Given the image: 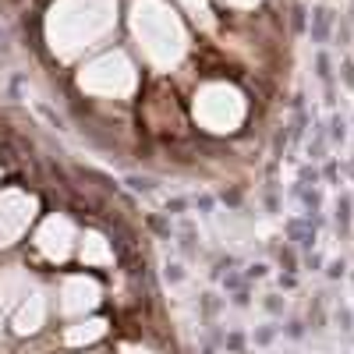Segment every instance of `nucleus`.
<instances>
[{
	"label": "nucleus",
	"instance_id": "obj_9",
	"mask_svg": "<svg viewBox=\"0 0 354 354\" xmlns=\"http://www.w3.org/2000/svg\"><path fill=\"white\" fill-rule=\"evenodd\" d=\"M294 28H305V8L294 11Z\"/></svg>",
	"mask_w": 354,
	"mask_h": 354
},
{
	"label": "nucleus",
	"instance_id": "obj_13",
	"mask_svg": "<svg viewBox=\"0 0 354 354\" xmlns=\"http://www.w3.org/2000/svg\"><path fill=\"white\" fill-rule=\"evenodd\" d=\"M330 277H344V262H333L330 266Z\"/></svg>",
	"mask_w": 354,
	"mask_h": 354
},
{
	"label": "nucleus",
	"instance_id": "obj_1",
	"mask_svg": "<svg viewBox=\"0 0 354 354\" xmlns=\"http://www.w3.org/2000/svg\"><path fill=\"white\" fill-rule=\"evenodd\" d=\"M330 25H333V15L326 8H315L312 11V39L315 43H326L330 39Z\"/></svg>",
	"mask_w": 354,
	"mask_h": 354
},
{
	"label": "nucleus",
	"instance_id": "obj_12",
	"mask_svg": "<svg viewBox=\"0 0 354 354\" xmlns=\"http://www.w3.org/2000/svg\"><path fill=\"white\" fill-rule=\"evenodd\" d=\"M344 82L354 85V68H351V64H344Z\"/></svg>",
	"mask_w": 354,
	"mask_h": 354
},
{
	"label": "nucleus",
	"instance_id": "obj_6",
	"mask_svg": "<svg viewBox=\"0 0 354 354\" xmlns=\"http://www.w3.org/2000/svg\"><path fill=\"white\" fill-rule=\"evenodd\" d=\"M185 209H188L185 198H170V202H167V213H185Z\"/></svg>",
	"mask_w": 354,
	"mask_h": 354
},
{
	"label": "nucleus",
	"instance_id": "obj_5",
	"mask_svg": "<svg viewBox=\"0 0 354 354\" xmlns=\"http://www.w3.org/2000/svg\"><path fill=\"white\" fill-rule=\"evenodd\" d=\"M315 64H319V78H322V82H330V57H326V53H319V61H315Z\"/></svg>",
	"mask_w": 354,
	"mask_h": 354
},
{
	"label": "nucleus",
	"instance_id": "obj_4",
	"mask_svg": "<svg viewBox=\"0 0 354 354\" xmlns=\"http://www.w3.org/2000/svg\"><path fill=\"white\" fill-rule=\"evenodd\" d=\"M337 213H340V227H347V223H351V198H347V195H340Z\"/></svg>",
	"mask_w": 354,
	"mask_h": 354
},
{
	"label": "nucleus",
	"instance_id": "obj_11",
	"mask_svg": "<svg viewBox=\"0 0 354 354\" xmlns=\"http://www.w3.org/2000/svg\"><path fill=\"white\" fill-rule=\"evenodd\" d=\"M333 138H344V124H340V117H333Z\"/></svg>",
	"mask_w": 354,
	"mask_h": 354
},
{
	"label": "nucleus",
	"instance_id": "obj_8",
	"mask_svg": "<svg viewBox=\"0 0 354 354\" xmlns=\"http://www.w3.org/2000/svg\"><path fill=\"white\" fill-rule=\"evenodd\" d=\"M280 262L287 266V270H294V252H287V248H283V252H280Z\"/></svg>",
	"mask_w": 354,
	"mask_h": 354
},
{
	"label": "nucleus",
	"instance_id": "obj_2",
	"mask_svg": "<svg viewBox=\"0 0 354 354\" xmlns=\"http://www.w3.org/2000/svg\"><path fill=\"white\" fill-rule=\"evenodd\" d=\"M287 230H290V238H298V245H312V234H308L298 220H290V223H287Z\"/></svg>",
	"mask_w": 354,
	"mask_h": 354
},
{
	"label": "nucleus",
	"instance_id": "obj_10",
	"mask_svg": "<svg viewBox=\"0 0 354 354\" xmlns=\"http://www.w3.org/2000/svg\"><path fill=\"white\" fill-rule=\"evenodd\" d=\"M198 209H202V213H209V209H213V198H205V195H202V198H198Z\"/></svg>",
	"mask_w": 354,
	"mask_h": 354
},
{
	"label": "nucleus",
	"instance_id": "obj_7",
	"mask_svg": "<svg viewBox=\"0 0 354 354\" xmlns=\"http://www.w3.org/2000/svg\"><path fill=\"white\" fill-rule=\"evenodd\" d=\"M315 181H319V174H315L312 167H305V170H301V185H315Z\"/></svg>",
	"mask_w": 354,
	"mask_h": 354
},
{
	"label": "nucleus",
	"instance_id": "obj_3",
	"mask_svg": "<svg viewBox=\"0 0 354 354\" xmlns=\"http://www.w3.org/2000/svg\"><path fill=\"white\" fill-rule=\"evenodd\" d=\"M128 185H131L135 192H145V195H149V192L156 188V181H153V177H128Z\"/></svg>",
	"mask_w": 354,
	"mask_h": 354
}]
</instances>
